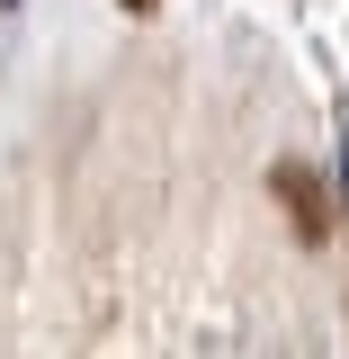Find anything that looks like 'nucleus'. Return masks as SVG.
Instances as JSON below:
<instances>
[{
  "label": "nucleus",
  "instance_id": "nucleus-1",
  "mask_svg": "<svg viewBox=\"0 0 349 359\" xmlns=\"http://www.w3.org/2000/svg\"><path fill=\"white\" fill-rule=\"evenodd\" d=\"M269 198L287 207V233H296L305 252H322V243L341 233V207H332V189H322L313 162H278V171H269Z\"/></svg>",
  "mask_w": 349,
  "mask_h": 359
},
{
  "label": "nucleus",
  "instance_id": "nucleus-2",
  "mask_svg": "<svg viewBox=\"0 0 349 359\" xmlns=\"http://www.w3.org/2000/svg\"><path fill=\"white\" fill-rule=\"evenodd\" d=\"M126 9H134V18H143V9H152V0H126Z\"/></svg>",
  "mask_w": 349,
  "mask_h": 359
}]
</instances>
